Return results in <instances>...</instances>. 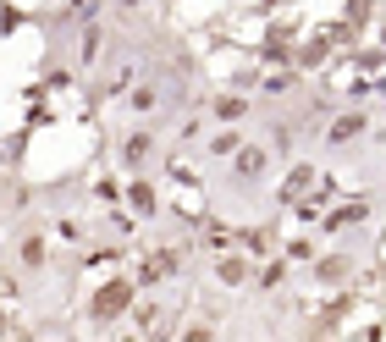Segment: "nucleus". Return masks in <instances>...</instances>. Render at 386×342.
I'll return each mask as SVG.
<instances>
[{"mask_svg":"<svg viewBox=\"0 0 386 342\" xmlns=\"http://www.w3.org/2000/svg\"><path fill=\"white\" fill-rule=\"evenodd\" d=\"M122 304H127V287H105L100 299H94V315H116Z\"/></svg>","mask_w":386,"mask_h":342,"instance_id":"obj_1","label":"nucleus"}]
</instances>
